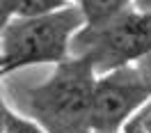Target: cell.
<instances>
[{
	"instance_id": "52a82bcc",
	"label": "cell",
	"mask_w": 151,
	"mask_h": 133,
	"mask_svg": "<svg viewBox=\"0 0 151 133\" xmlns=\"http://www.w3.org/2000/svg\"><path fill=\"white\" fill-rule=\"evenodd\" d=\"M2 133H48L35 119H25L14 113L9 106H2Z\"/></svg>"
},
{
	"instance_id": "ba28073f",
	"label": "cell",
	"mask_w": 151,
	"mask_h": 133,
	"mask_svg": "<svg viewBox=\"0 0 151 133\" xmlns=\"http://www.w3.org/2000/svg\"><path fill=\"white\" fill-rule=\"evenodd\" d=\"M140 69L147 74V78L151 80V53H149V55H144V57L140 60Z\"/></svg>"
},
{
	"instance_id": "5b68a950",
	"label": "cell",
	"mask_w": 151,
	"mask_h": 133,
	"mask_svg": "<svg viewBox=\"0 0 151 133\" xmlns=\"http://www.w3.org/2000/svg\"><path fill=\"white\" fill-rule=\"evenodd\" d=\"M69 7V0H2V23L12 19H32Z\"/></svg>"
},
{
	"instance_id": "8992f818",
	"label": "cell",
	"mask_w": 151,
	"mask_h": 133,
	"mask_svg": "<svg viewBox=\"0 0 151 133\" xmlns=\"http://www.w3.org/2000/svg\"><path fill=\"white\" fill-rule=\"evenodd\" d=\"M133 0H78V7L85 14L87 25H99L128 12Z\"/></svg>"
},
{
	"instance_id": "9c48e42d",
	"label": "cell",
	"mask_w": 151,
	"mask_h": 133,
	"mask_svg": "<svg viewBox=\"0 0 151 133\" xmlns=\"http://www.w3.org/2000/svg\"><path fill=\"white\" fill-rule=\"evenodd\" d=\"M142 12H151V0H135Z\"/></svg>"
},
{
	"instance_id": "277c9868",
	"label": "cell",
	"mask_w": 151,
	"mask_h": 133,
	"mask_svg": "<svg viewBox=\"0 0 151 133\" xmlns=\"http://www.w3.org/2000/svg\"><path fill=\"white\" fill-rule=\"evenodd\" d=\"M151 99V80L140 66H119L96 78L92 133H119L126 119Z\"/></svg>"
},
{
	"instance_id": "6da1fadb",
	"label": "cell",
	"mask_w": 151,
	"mask_h": 133,
	"mask_svg": "<svg viewBox=\"0 0 151 133\" xmlns=\"http://www.w3.org/2000/svg\"><path fill=\"white\" fill-rule=\"evenodd\" d=\"M96 78L94 64L85 55L60 62L46 83L25 94L35 122L48 133H92Z\"/></svg>"
},
{
	"instance_id": "3957f363",
	"label": "cell",
	"mask_w": 151,
	"mask_h": 133,
	"mask_svg": "<svg viewBox=\"0 0 151 133\" xmlns=\"http://www.w3.org/2000/svg\"><path fill=\"white\" fill-rule=\"evenodd\" d=\"M76 55H85L96 74H108L119 66L140 62L151 53V12L128 9L114 19L85 25L73 39Z\"/></svg>"
},
{
	"instance_id": "7a4b0ae2",
	"label": "cell",
	"mask_w": 151,
	"mask_h": 133,
	"mask_svg": "<svg viewBox=\"0 0 151 133\" xmlns=\"http://www.w3.org/2000/svg\"><path fill=\"white\" fill-rule=\"evenodd\" d=\"M87 25L80 7H64L44 16L12 19L0 37V69L7 76L30 64H60L76 35Z\"/></svg>"
}]
</instances>
